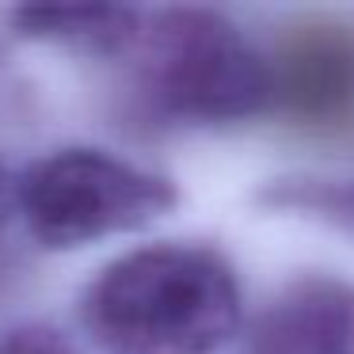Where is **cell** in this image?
Returning <instances> with one entry per match:
<instances>
[{
  "label": "cell",
  "mask_w": 354,
  "mask_h": 354,
  "mask_svg": "<svg viewBox=\"0 0 354 354\" xmlns=\"http://www.w3.org/2000/svg\"><path fill=\"white\" fill-rule=\"evenodd\" d=\"M240 316L229 259L183 240L122 252L80 293V324L103 354H214Z\"/></svg>",
  "instance_id": "obj_1"
},
{
  "label": "cell",
  "mask_w": 354,
  "mask_h": 354,
  "mask_svg": "<svg viewBox=\"0 0 354 354\" xmlns=\"http://www.w3.org/2000/svg\"><path fill=\"white\" fill-rule=\"evenodd\" d=\"M141 84L160 111L191 122H240L270 107V65L229 16L164 8L141 16Z\"/></svg>",
  "instance_id": "obj_2"
},
{
  "label": "cell",
  "mask_w": 354,
  "mask_h": 354,
  "mask_svg": "<svg viewBox=\"0 0 354 354\" xmlns=\"http://www.w3.org/2000/svg\"><path fill=\"white\" fill-rule=\"evenodd\" d=\"M179 202L171 179L145 171L107 149L69 145L35 160L16 183V206L31 236L50 252L138 232Z\"/></svg>",
  "instance_id": "obj_3"
},
{
  "label": "cell",
  "mask_w": 354,
  "mask_h": 354,
  "mask_svg": "<svg viewBox=\"0 0 354 354\" xmlns=\"http://www.w3.org/2000/svg\"><path fill=\"white\" fill-rule=\"evenodd\" d=\"M270 65V103L308 126H339L354 115V31L331 19L293 24Z\"/></svg>",
  "instance_id": "obj_4"
},
{
  "label": "cell",
  "mask_w": 354,
  "mask_h": 354,
  "mask_svg": "<svg viewBox=\"0 0 354 354\" xmlns=\"http://www.w3.org/2000/svg\"><path fill=\"white\" fill-rule=\"evenodd\" d=\"M240 354H354V282L305 274L252 320Z\"/></svg>",
  "instance_id": "obj_5"
},
{
  "label": "cell",
  "mask_w": 354,
  "mask_h": 354,
  "mask_svg": "<svg viewBox=\"0 0 354 354\" xmlns=\"http://www.w3.org/2000/svg\"><path fill=\"white\" fill-rule=\"evenodd\" d=\"M12 24L24 39L54 42L80 54H122L133 46L141 27V12L107 8V4H69V8H19Z\"/></svg>",
  "instance_id": "obj_6"
},
{
  "label": "cell",
  "mask_w": 354,
  "mask_h": 354,
  "mask_svg": "<svg viewBox=\"0 0 354 354\" xmlns=\"http://www.w3.org/2000/svg\"><path fill=\"white\" fill-rule=\"evenodd\" d=\"M0 354H77L57 328L46 324H19L0 331Z\"/></svg>",
  "instance_id": "obj_7"
},
{
  "label": "cell",
  "mask_w": 354,
  "mask_h": 354,
  "mask_svg": "<svg viewBox=\"0 0 354 354\" xmlns=\"http://www.w3.org/2000/svg\"><path fill=\"white\" fill-rule=\"evenodd\" d=\"M12 206H16V187L8 183V176H4V168H0V221L12 214Z\"/></svg>",
  "instance_id": "obj_8"
}]
</instances>
